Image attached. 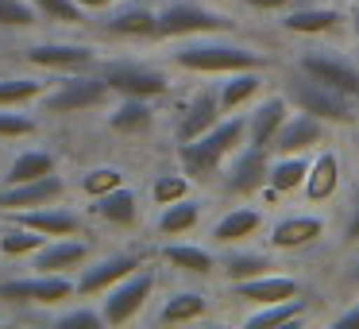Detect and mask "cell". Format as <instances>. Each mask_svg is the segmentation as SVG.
Segmentation results:
<instances>
[{"label": "cell", "instance_id": "6da1fadb", "mask_svg": "<svg viewBox=\"0 0 359 329\" xmlns=\"http://www.w3.org/2000/svg\"><path fill=\"white\" fill-rule=\"evenodd\" d=\"M170 63L189 74H220L224 78V74H236V70H266L271 58H266V51L251 47V43H236V39H224V32H212V35L182 39L170 51Z\"/></svg>", "mask_w": 359, "mask_h": 329}, {"label": "cell", "instance_id": "7a4b0ae2", "mask_svg": "<svg viewBox=\"0 0 359 329\" xmlns=\"http://www.w3.org/2000/svg\"><path fill=\"white\" fill-rule=\"evenodd\" d=\"M243 143H248V117L228 112L224 120H217V124H212L209 132H201L197 140L178 143V163L194 182H209L220 174V167L228 163V155L240 151Z\"/></svg>", "mask_w": 359, "mask_h": 329}, {"label": "cell", "instance_id": "3957f363", "mask_svg": "<svg viewBox=\"0 0 359 329\" xmlns=\"http://www.w3.org/2000/svg\"><path fill=\"white\" fill-rule=\"evenodd\" d=\"M282 93H286L290 109L297 112H309V117H320L328 120V124H351L355 120V101L344 93H336V89L320 86V82L305 78L302 70H290L286 78H282Z\"/></svg>", "mask_w": 359, "mask_h": 329}, {"label": "cell", "instance_id": "277c9868", "mask_svg": "<svg viewBox=\"0 0 359 329\" xmlns=\"http://www.w3.org/2000/svg\"><path fill=\"white\" fill-rule=\"evenodd\" d=\"M212 32H236V20L197 0H170L158 8V39H189Z\"/></svg>", "mask_w": 359, "mask_h": 329}, {"label": "cell", "instance_id": "5b68a950", "mask_svg": "<svg viewBox=\"0 0 359 329\" xmlns=\"http://www.w3.org/2000/svg\"><path fill=\"white\" fill-rule=\"evenodd\" d=\"M294 70H302L305 78L320 82V86L336 89V93L359 101V63L348 58L344 51H328V47H305L294 58Z\"/></svg>", "mask_w": 359, "mask_h": 329}, {"label": "cell", "instance_id": "8992f818", "mask_svg": "<svg viewBox=\"0 0 359 329\" xmlns=\"http://www.w3.org/2000/svg\"><path fill=\"white\" fill-rule=\"evenodd\" d=\"M266 174H271V151L255 148V143H243L220 167V190L232 198H255L266 190Z\"/></svg>", "mask_w": 359, "mask_h": 329}, {"label": "cell", "instance_id": "52a82bcc", "mask_svg": "<svg viewBox=\"0 0 359 329\" xmlns=\"http://www.w3.org/2000/svg\"><path fill=\"white\" fill-rule=\"evenodd\" d=\"M155 287H158L155 267H140V271H132L128 279H120L116 287H109V298L101 302L104 325H128L132 318H140L143 306L155 295Z\"/></svg>", "mask_w": 359, "mask_h": 329}, {"label": "cell", "instance_id": "ba28073f", "mask_svg": "<svg viewBox=\"0 0 359 329\" xmlns=\"http://www.w3.org/2000/svg\"><path fill=\"white\" fill-rule=\"evenodd\" d=\"M109 82L101 74H78L74 70L70 78L58 82V89H47L43 93V109L55 112V117H66V112H86L97 109V105L109 101Z\"/></svg>", "mask_w": 359, "mask_h": 329}, {"label": "cell", "instance_id": "9c48e42d", "mask_svg": "<svg viewBox=\"0 0 359 329\" xmlns=\"http://www.w3.org/2000/svg\"><path fill=\"white\" fill-rule=\"evenodd\" d=\"M101 78L109 82L112 93L120 97H166L170 93V78H166L158 66L147 63H132V58H116V63H104Z\"/></svg>", "mask_w": 359, "mask_h": 329}, {"label": "cell", "instance_id": "30bf717a", "mask_svg": "<svg viewBox=\"0 0 359 329\" xmlns=\"http://www.w3.org/2000/svg\"><path fill=\"white\" fill-rule=\"evenodd\" d=\"M328 140H332V124H328V120L294 109L286 117V124L278 128L271 151L274 155H313V151H320Z\"/></svg>", "mask_w": 359, "mask_h": 329}, {"label": "cell", "instance_id": "8fae6325", "mask_svg": "<svg viewBox=\"0 0 359 329\" xmlns=\"http://www.w3.org/2000/svg\"><path fill=\"white\" fill-rule=\"evenodd\" d=\"M328 233V221L320 213H282L278 221L266 225V244L274 252H302L313 248Z\"/></svg>", "mask_w": 359, "mask_h": 329}, {"label": "cell", "instance_id": "7c38bea8", "mask_svg": "<svg viewBox=\"0 0 359 329\" xmlns=\"http://www.w3.org/2000/svg\"><path fill=\"white\" fill-rule=\"evenodd\" d=\"M228 295L243 306H266V302H282V298L302 295V283H297V275L266 271V275H255V279H243V283H228Z\"/></svg>", "mask_w": 359, "mask_h": 329}, {"label": "cell", "instance_id": "4fadbf2b", "mask_svg": "<svg viewBox=\"0 0 359 329\" xmlns=\"http://www.w3.org/2000/svg\"><path fill=\"white\" fill-rule=\"evenodd\" d=\"M143 267V256L135 252H112V256L97 259L93 267H86L78 279V298H93V295H109V287H116L120 279H128L132 271Z\"/></svg>", "mask_w": 359, "mask_h": 329}, {"label": "cell", "instance_id": "5bb4252c", "mask_svg": "<svg viewBox=\"0 0 359 329\" xmlns=\"http://www.w3.org/2000/svg\"><path fill=\"white\" fill-rule=\"evenodd\" d=\"M66 194V179L62 174H43V179L20 182V186H4L0 190V213H20V209H39V205L62 202Z\"/></svg>", "mask_w": 359, "mask_h": 329}, {"label": "cell", "instance_id": "9a60e30c", "mask_svg": "<svg viewBox=\"0 0 359 329\" xmlns=\"http://www.w3.org/2000/svg\"><path fill=\"white\" fill-rule=\"evenodd\" d=\"M340 186H344V163H340V155L325 143L320 151H313L302 194H305L309 205H320V202H332V198L340 194Z\"/></svg>", "mask_w": 359, "mask_h": 329}, {"label": "cell", "instance_id": "2e32d148", "mask_svg": "<svg viewBox=\"0 0 359 329\" xmlns=\"http://www.w3.org/2000/svg\"><path fill=\"white\" fill-rule=\"evenodd\" d=\"M224 117H228V112L220 109V89H217V86H201L194 97H189L186 109H182L174 136H178V143L197 140V136L209 132V128L217 124V120H224Z\"/></svg>", "mask_w": 359, "mask_h": 329}, {"label": "cell", "instance_id": "e0dca14e", "mask_svg": "<svg viewBox=\"0 0 359 329\" xmlns=\"http://www.w3.org/2000/svg\"><path fill=\"white\" fill-rule=\"evenodd\" d=\"M282 32L290 35H302V39H320V35H332L340 32L344 16L336 8H325V4H290L282 12Z\"/></svg>", "mask_w": 359, "mask_h": 329}, {"label": "cell", "instance_id": "ac0fdd59", "mask_svg": "<svg viewBox=\"0 0 359 329\" xmlns=\"http://www.w3.org/2000/svg\"><path fill=\"white\" fill-rule=\"evenodd\" d=\"M24 58L39 70H89L97 63V51L86 43H35L24 51Z\"/></svg>", "mask_w": 359, "mask_h": 329}, {"label": "cell", "instance_id": "d6986e66", "mask_svg": "<svg viewBox=\"0 0 359 329\" xmlns=\"http://www.w3.org/2000/svg\"><path fill=\"white\" fill-rule=\"evenodd\" d=\"M290 112H294V109H290V101H286V93H282V89H278V93H271V97H263V101L248 112V143L271 151L274 136H278L282 124H286Z\"/></svg>", "mask_w": 359, "mask_h": 329}, {"label": "cell", "instance_id": "ffe728a7", "mask_svg": "<svg viewBox=\"0 0 359 329\" xmlns=\"http://www.w3.org/2000/svg\"><path fill=\"white\" fill-rule=\"evenodd\" d=\"M104 32L116 39H158V12L151 4H120L109 12Z\"/></svg>", "mask_w": 359, "mask_h": 329}, {"label": "cell", "instance_id": "44dd1931", "mask_svg": "<svg viewBox=\"0 0 359 329\" xmlns=\"http://www.w3.org/2000/svg\"><path fill=\"white\" fill-rule=\"evenodd\" d=\"M16 225H27L43 236H78L81 233V217L66 205H39V209H20V213H8Z\"/></svg>", "mask_w": 359, "mask_h": 329}, {"label": "cell", "instance_id": "7402d4cb", "mask_svg": "<svg viewBox=\"0 0 359 329\" xmlns=\"http://www.w3.org/2000/svg\"><path fill=\"white\" fill-rule=\"evenodd\" d=\"M263 225H266V221H263V213H259V209L236 205V209L220 213V217L212 221L209 236H212V244H217V248H232V244H248Z\"/></svg>", "mask_w": 359, "mask_h": 329}, {"label": "cell", "instance_id": "603a6c76", "mask_svg": "<svg viewBox=\"0 0 359 329\" xmlns=\"http://www.w3.org/2000/svg\"><path fill=\"white\" fill-rule=\"evenodd\" d=\"M274 256L271 252H259V248H243V244H232L224 256L217 259V271L224 275L228 283H243V279H255V275L274 271Z\"/></svg>", "mask_w": 359, "mask_h": 329}, {"label": "cell", "instance_id": "cb8c5ba5", "mask_svg": "<svg viewBox=\"0 0 359 329\" xmlns=\"http://www.w3.org/2000/svg\"><path fill=\"white\" fill-rule=\"evenodd\" d=\"M212 298L205 295V290H174V295L163 298V306L155 310V321L158 325H186V321H201L205 314H209Z\"/></svg>", "mask_w": 359, "mask_h": 329}, {"label": "cell", "instance_id": "d4e9b609", "mask_svg": "<svg viewBox=\"0 0 359 329\" xmlns=\"http://www.w3.org/2000/svg\"><path fill=\"white\" fill-rule=\"evenodd\" d=\"M89 259V244L74 240V236H50V244H43L35 252V271H70Z\"/></svg>", "mask_w": 359, "mask_h": 329}, {"label": "cell", "instance_id": "484cf974", "mask_svg": "<svg viewBox=\"0 0 359 329\" xmlns=\"http://www.w3.org/2000/svg\"><path fill=\"white\" fill-rule=\"evenodd\" d=\"M313 155H274L271 151V174H266V198H286L305 186Z\"/></svg>", "mask_w": 359, "mask_h": 329}, {"label": "cell", "instance_id": "4316f807", "mask_svg": "<svg viewBox=\"0 0 359 329\" xmlns=\"http://www.w3.org/2000/svg\"><path fill=\"white\" fill-rule=\"evenodd\" d=\"M266 78L263 70H236V74H224V82H220V109L224 112H240L243 105H251L259 93H263Z\"/></svg>", "mask_w": 359, "mask_h": 329}, {"label": "cell", "instance_id": "83f0119b", "mask_svg": "<svg viewBox=\"0 0 359 329\" xmlns=\"http://www.w3.org/2000/svg\"><path fill=\"white\" fill-rule=\"evenodd\" d=\"M158 256H163L174 271H182V275H201V279H205V275L217 271V256H212V248H201V244L170 240V244H163Z\"/></svg>", "mask_w": 359, "mask_h": 329}, {"label": "cell", "instance_id": "f1b7e54d", "mask_svg": "<svg viewBox=\"0 0 359 329\" xmlns=\"http://www.w3.org/2000/svg\"><path fill=\"white\" fill-rule=\"evenodd\" d=\"M305 314V298H282V302H266V306H251V314L243 318L248 329H274V325H297Z\"/></svg>", "mask_w": 359, "mask_h": 329}, {"label": "cell", "instance_id": "f546056e", "mask_svg": "<svg viewBox=\"0 0 359 329\" xmlns=\"http://www.w3.org/2000/svg\"><path fill=\"white\" fill-rule=\"evenodd\" d=\"M93 213L101 221H109V225L128 228V225L140 221V198H135L128 186H116V190H109V194L93 198Z\"/></svg>", "mask_w": 359, "mask_h": 329}, {"label": "cell", "instance_id": "4dcf8cb0", "mask_svg": "<svg viewBox=\"0 0 359 329\" xmlns=\"http://www.w3.org/2000/svg\"><path fill=\"white\" fill-rule=\"evenodd\" d=\"M155 124V109L147 97H120V105L109 112V128L124 136H140Z\"/></svg>", "mask_w": 359, "mask_h": 329}, {"label": "cell", "instance_id": "1f68e13d", "mask_svg": "<svg viewBox=\"0 0 359 329\" xmlns=\"http://www.w3.org/2000/svg\"><path fill=\"white\" fill-rule=\"evenodd\" d=\"M78 298V283L66 279V271H35L32 275V306H58Z\"/></svg>", "mask_w": 359, "mask_h": 329}, {"label": "cell", "instance_id": "d6a6232c", "mask_svg": "<svg viewBox=\"0 0 359 329\" xmlns=\"http://www.w3.org/2000/svg\"><path fill=\"white\" fill-rule=\"evenodd\" d=\"M201 209H205V205L194 202V198L170 202V205H163V213H158L155 228H158L163 236H186V233H194V228H197V221H201Z\"/></svg>", "mask_w": 359, "mask_h": 329}, {"label": "cell", "instance_id": "836d02e7", "mask_svg": "<svg viewBox=\"0 0 359 329\" xmlns=\"http://www.w3.org/2000/svg\"><path fill=\"white\" fill-rule=\"evenodd\" d=\"M55 171V155L43 148H27L20 151L16 159L8 163V174H4V186H20V182H32V179H43V174Z\"/></svg>", "mask_w": 359, "mask_h": 329}, {"label": "cell", "instance_id": "e575fe53", "mask_svg": "<svg viewBox=\"0 0 359 329\" xmlns=\"http://www.w3.org/2000/svg\"><path fill=\"white\" fill-rule=\"evenodd\" d=\"M47 93L43 78H0V109H24Z\"/></svg>", "mask_w": 359, "mask_h": 329}, {"label": "cell", "instance_id": "d590c367", "mask_svg": "<svg viewBox=\"0 0 359 329\" xmlns=\"http://www.w3.org/2000/svg\"><path fill=\"white\" fill-rule=\"evenodd\" d=\"M43 244H47V236L27 228V225H16V221H12V228H0V256H8V259L35 256Z\"/></svg>", "mask_w": 359, "mask_h": 329}, {"label": "cell", "instance_id": "8d00e7d4", "mask_svg": "<svg viewBox=\"0 0 359 329\" xmlns=\"http://www.w3.org/2000/svg\"><path fill=\"white\" fill-rule=\"evenodd\" d=\"M189 186H194V179H189L186 171L182 174H158V179L151 182V198H155V205H170V202L189 198Z\"/></svg>", "mask_w": 359, "mask_h": 329}, {"label": "cell", "instance_id": "74e56055", "mask_svg": "<svg viewBox=\"0 0 359 329\" xmlns=\"http://www.w3.org/2000/svg\"><path fill=\"white\" fill-rule=\"evenodd\" d=\"M39 20L32 0H0V27L4 32H20V27H32Z\"/></svg>", "mask_w": 359, "mask_h": 329}, {"label": "cell", "instance_id": "f35d334b", "mask_svg": "<svg viewBox=\"0 0 359 329\" xmlns=\"http://www.w3.org/2000/svg\"><path fill=\"white\" fill-rule=\"evenodd\" d=\"M32 4L43 20H55V24H81L86 20V8L78 0H32Z\"/></svg>", "mask_w": 359, "mask_h": 329}, {"label": "cell", "instance_id": "ab89813d", "mask_svg": "<svg viewBox=\"0 0 359 329\" xmlns=\"http://www.w3.org/2000/svg\"><path fill=\"white\" fill-rule=\"evenodd\" d=\"M116 186H124V171H120V167H93V171L81 174V190H86L89 198H101Z\"/></svg>", "mask_w": 359, "mask_h": 329}, {"label": "cell", "instance_id": "60d3db41", "mask_svg": "<svg viewBox=\"0 0 359 329\" xmlns=\"http://www.w3.org/2000/svg\"><path fill=\"white\" fill-rule=\"evenodd\" d=\"M35 117L16 109H0V140H24V136H35Z\"/></svg>", "mask_w": 359, "mask_h": 329}, {"label": "cell", "instance_id": "b9f144b4", "mask_svg": "<svg viewBox=\"0 0 359 329\" xmlns=\"http://www.w3.org/2000/svg\"><path fill=\"white\" fill-rule=\"evenodd\" d=\"M104 318L101 310H89V306H78L70 314H58V329H101Z\"/></svg>", "mask_w": 359, "mask_h": 329}, {"label": "cell", "instance_id": "7bdbcfd3", "mask_svg": "<svg viewBox=\"0 0 359 329\" xmlns=\"http://www.w3.org/2000/svg\"><path fill=\"white\" fill-rule=\"evenodd\" d=\"M0 302L32 306V275H24V279H4V283H0Z\"/></svg>", "mask_w": 359, "mask_h": 329}, {"label": "cell", "instance_id": "ee69618b", "mask_svg": "<svg viewBox=\"0 0 359 329\" xmlns=\"http://www.w3.org/2000/svg\"><path fill=\"white\" fill-rule=\"evenodd\" d=\"M340 240H344V244H359V186L351 190V202H348V209H344Z\"/></svg>", "mask_w": 359, "mask_h": 329}, {"label": "cell", "instance_id": "f6af8a7d", "mask_svg": "<svg viewBox=\"0 0 359 329\" xmlns=\"http://www.w3.org/2000/svg\"><path fill=\"white\" fill-rule=\"evenodd\" d=\"M332 325L336 329H359V298H355V302H348L340 314H332Z\"/></svg>", "mask_w": 359, "mask_h": 329}, {"label": "cell", "instance_id": "bcb514c9", "mask_svg": "<svg viewBox=\"0 0 359 329\" xmlns=\"http://www.w3.org/2000/svg\"><path fill=\"white\" fill-rule=\"evenodd\" d=\"M243 8L251 12H286L290 4H297V0H240Z\"/></svg>", "mask_w": 359, "mask_h": 329}, {"label": "cell", "instance_id": "7dc6e473", "mask_svg": "<svg viewBox=\"0 0 359 329\" xmlns=\"http://www.w3.org/2000/svg\"><path fill=\"white\" fill-rule=\"evenodd\" d=\"M344 283H348V287H359V256H351L348 271H344Z\"/></svg>", "mask_w": 359, "mask_h": 329}, {"label": "cell", "instance_id": "c3c4849f", "mask_svg": "<svg viewBox=\"0 0 359 329\" xmlns=\"http://www.w3.org/2000/svg\"><path fill=\"white\" fill-rule=\"evenodd\" d=\"M86 12H104V8H112V0H78Z\"/></svg>", "mask_w": 359, "mask_h": 329}, {"label": "cell", "instance_id": "681fc988", "mask_svg": "<svg viewBox=\"0 0 359 329\" xmlns=\"http://www.w3.org/2000/svg\"><path fill=\"white\" fill-rule=\"evenodd\" d=\"M348 27H351V35H355V43H359V4L348 8Z\"/></svg>", "mask_w": 359, "mask_h": 329}]
</instances>
